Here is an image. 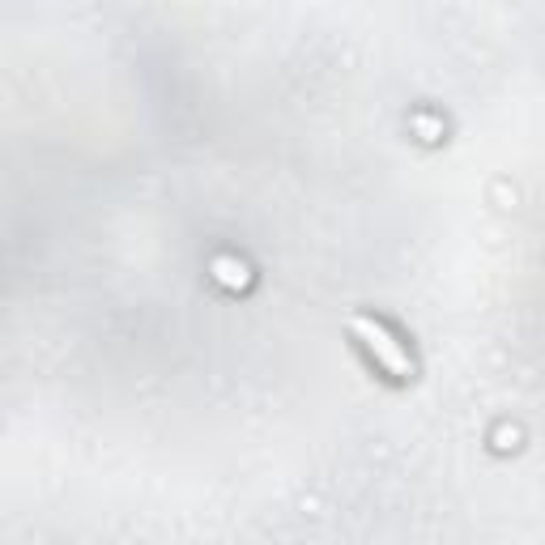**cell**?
Masks as SVG:
<instances>
[{
	"label": "cell",
	"mask_w": 545,
	"mask_h": 545,
	"mask_svg": "<svg viewBox=\"0 0 545 545\" xmlns=\"http://www.w3.org/2000/svg\"><path fill=\"white\" fill-rule=\"evenodd\" d=\"M213 269H218L222 273V282H230V286H243L247 282V277H243V264H239V269H235V260H218V264H213Z\"/></svg>",
	"instance_id": "cell-2"
},
{
	"label": "cell",
	"mask_w": 545,
	"mask_h": 545,
	"mask_svg": "<svg viewBox=\"0 0 545 545\" xmlns=\"http://www.w3.org/2000/svg\"><path fill=\"white\" fill-rule=\"evenodd\" d=\"M350 328H354V337H362V345H367V350H371L379 362H384V367H388L396 379H409V375H414V362H409V354L392 341L388 328H379V324L367 320V316H354Z\"/></svg>",
	"instance_id": "cell-1"
}]
</instances>
